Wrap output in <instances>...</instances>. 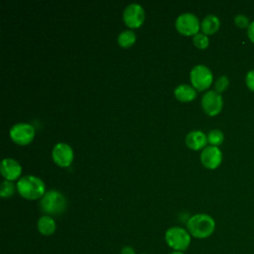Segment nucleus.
<instances>
[{
	"label": "nucleus",
	"instance_id": "f257e3e1",
	"mask_svg": "<svg viewBox=\"0 0 254 254\" xmlns=\"http://www.w3.org/2000/svg\"><path fill=\"white\" fill-rule=\"evenodd\" d=\"M187 228L191 236L203 239L209 237L213 233L215 229V221L206 213H197L189 218Z\"/></svg>",
	"mask_w": 254,
	"mask_h": 254
},
{
	"label": "nucleus",
	"instance_id": "f03ea898",
	"mask_svg": "<svg viewBox=\"0 0 254 254\" xmlns=\"http://www.w3.org/2000/svg\"><path fill=\"white\" fill-rule=\"evenodd\" d=\"M16 190L21 196L29 200L42 198L46 192L44 182L40 178L32 175L22 177L17 182Z\"/></svg>",
	"mask_w": 254,
	"mask_h": 254
},
{
	"label": "nucleus",
	"instance_id": "7ed1b4c3",
	"mask_svg": "<svg viewBox=\"0 0 254 254\" xmlns=\"http://www.w3.org/2000/svg\"><path fill=\"white\" fill-rule=\"evenodd\" d=\"M65 196L55 190H50L45 192L40 200V208L46 215H60L66 208Z\"/></svg>",
	"mask_w": 254,
	"mask_h": 254
},
{
	"label": "nucleus",
	"instance_id": "20e7f679",
	"mask_svg": "<svg viewBox=\"0 0 254 254\" xmlns=\"http://www.w3.org/2000/svg\"><path fill=\"white\" fill-rule=\"evenodd\" d=\"M165 240L174 251L184 252L190 244V234L183 227L173 226L166 231Z\"/></svg>",
	"mask_w": 254,
	"mask_h": 254
},
{
	"label": "nucleus",
	"instance_id": "39448f33",
	"mask_svg": "<svg viewBox=\"0 0 254 254\" xmlns=\"http://www.w3.org/2000/svg\"><path fill=\"white\" fill-rule=\"evenodd\" d=\"M191 85L198 91L207 89L213 80L211 70L204 64L194 65L190 73Z\"/></svg>",
	"mask_w": 254,
	"mask_h": 254
},
{
	"label": "nucleus",
	"instance_id": "423d86ee",
	"mask_svg": "<svg viewBox=\"0 0 254 254\" xmlns=\"http://www.w3.org/2000/svg\"><path fill=\"white\" fill-rule=\"evenodd\" d=\"M175 26L178 32L185 36H195L198 34L200 23L194 14L187 12L178 16Z\"/></svg>",
	"mask_w": 254,
	"mask_h": 254
},
{
	"label": "nucleus",
	"instance_id": "0eeeda50",
	"mask_svg": "<svg viewBox=\"0 0 254 254\" xmlns=\"http://www.w3.org/2000/svg\"><path fill=\"white\" fill-rule=\"evenodd\" d=\"M35 128L32 124L20 122L14 124L10 129V138L18 145H28L35 137Z\"/></svg>",
	"mask_w": 254,
	"mask_h": 254
},
{
	"label": "nucleus",
	"instance_id": "6e6552de",
	"mask_svg": "<svg viewBox=\"0 0 254 254\" xmlns=\"http://www.w3.org/2000/svg\"><path fill=\"white\" fill-rule=\"evenodd\" d=\"M222 106V96L215 90H208L201 97V107L209 116L217 115L221 111Z\"/></svg>",
	"mask_w": 254,
	"mask_h": 254
},
{
	"label": "nucleus",
	"instance_id": "1a4fd4ad",
	"mask_svg": "<svg viewBox=\"0 0 254 254\" xmlns=\"http://www.w3.org/2000/svg\"><path fill=\"white\" fill-rule=\"evenodd\" d=\"M145 20V11L138 3L129 4L123 11V21L130 28H139Z\"/></svg>",
	"mask_w": 254,
	"mask_h": 254
},
{
	"label": "nucleus",
	"instance_id": "9d476101",
	"mask_svg": "<svg viewBox=\"0 0 254 254\" xmlns=\"http://www.w3.org/2000/svg\"><path fill=\"white\" fill-rule=\"evenodd\" d=\"M52 157L60 167H68L73 161L72 148L66 143H58L53 148Z\"/></svg>",
	"mask_w": 254,
	"mask_h": 254
},
{
	"label": "nucleus",
	"instance_id": "9b49d317",
	"mask_svg": "<svg viewBox=\"0 0 254 254\" xmlns=\"http://www.w3.org/2000/svg\"><path fill=\"white\" fill-rule=\"evenodd\" d=\"M222 161V153L218 147L206 146L200 153L201 164L210 170L216 169Z\"/></svg>",
	"mask_w": 254,
	"mask_h": 254
},
{
	"label": "nucleus",
	"instance_id": "f8f14e48",
	"mask_svg": "<svg viewBox=\"0 0 254 254\" xmlns=\"http://www.w3.org/2000/svg\"><path fill=\"white\" fill-rule=\"evenodd\" d=\"M0 172L6 180L12 182L20 177L22 173V168L16 160L12 158H5L1 162Z\"/></svg>",
	"mask_w": 254,
	"mask_h": 254
},
{
	"label": "nucleus",
	"instance_id": "ddd939ff",
	"mask_svg": "<svg viewBox=\"0 0 254 254\" xmlns=\"http://www.w3.org/2000/svg\"><path fill=\"white\" fill-rule=\"evenodd\" d=\"M207 142V136L200 130H193L187 134L186 144L189 148L197 151L205 148Z\"/></svg>",
	"mask_w": 254,
	"mask_h": 254
},
{
	"label": "nucleus",
	"instance_id": "4468645a",
	"mask_svg": "<svg viewBox=\"0 0 254 254\" xmlns=\"http://www.w3.org/2000/svg\"><path fill=\"white\" fill-rule=\"evenodd\" d=\"M174 94L178 100L182 102H189L196 97V89L192 85L184 83L175 88Z\"/></svg>",
	"mask_w": 254,
	"mask_h": 254
},
{
	"label": "nucleus",
	"instance_id": "2eb2a0df",
	"mask_svg": "<svg viewBox=\"0 0 254 254\" xmlns=\"http://www.w3.org/2000/svg\"><path fill=\"white\" fill-rule=\"evenodd\" d=\"M37 227L41 234H43L45 236H50V235L54 234V232L56 231L57 225H56L55 219L52 216L43 215L39 218Z\"/></svg>",
	"mask_w": 254,
	"mask_h": 254
},
{
	"label": "nucleus",
	"instance_id": "dca6fc26",
	"mask_svg": "<svg viewBox=\"0 0 254 254\" xmlns=\"http://www.w3.org/2000/svg\"><path fill=\"white\" fill-rule=\"evenodd\" d=\"M219 27H220V21L218 17L212 14L205 16L200 23V29L202 33L205 34L206 36L212 35L215 32H217Z\"/></svg>",
	"mask_w": 254,
	"mask_h": 254
},
{
	"label": "nucleus",
	"instance_id": "f3484780",
	"mask_svg": "<svg viewBox=\"0 0 254 254\" xmlns=\"http://www.w3.org/2000/svg\"><path fill=\"white\" fill-rule=\"evenodd\" d=\"M117 42L119 44L120 47L127 49L130 48L131 46L134 45V43L136 42V35L133 31L131 30H125L122 31L117 38Z\"/></svg>",
	"mask_w": 254,
	"mask_h": 254
},
{
	"label": "nucleus",
	"instance_id": "a211bd4d",
	"mask_svg": "<svg viewBox=\"0 0 254 254\" xmlns=\"http://www.w3.org/2000/svg\"><path fill=\"white\" fill-rule=\"evenodd\" d=\"M223 140H224V135L222 131L218 129H212L207 134V142L210 144V146L218 147L219 145L222 144Z\"/></svg>",
	"mask_w": 254,
	"mask_h": 254
},
{
	"label": "nucleus",
	"instance_id": "6ab92c4d",
	"mask_svg": "<svg viewBox=\"0 0 254 254\" xmlns=\"http://www.w3.org/2000/svg\"><path fill=\"white\" fill-rule=\"evenodd\" d=\"M15 192V185L8 180H5L1 183V187H0V195L1 197L5 198V197H10L14 194Z\"/></svg>",
	"mask_w": 254,
	"mask_h": 254
},
{
	"label": "nucleus",
	"instance_id": "aec40b11",
	"mask_svg": "<svg viewBox=\"0 0 254 254\" xmlns=\"http://www.w3.org/2000/svg\"><path fill=\"white\" fill-rule=\"evenodd\" d=\"M192 41H193L194 46L197 49H200V50L206 49L208 47V45H209L208 37L205 34H203V33H198L195 36H193Z\"/></svg>",
	"mask_w": 254,
	"mask_h": 254
},
{
	"label": "nucleus",
	"instance_id": "412c9836",
	"mask_svg": "<svg viewBox=\"0 0 254 254\" xmlns=\"http://www.w3.org/2000/svg\"><path fill=\"white\" fill-rule=\"evenodd\" d=\"M228 84H229V79L226 75H221L219 76L216 80H215V83H214V90L217 91L218 93L224 91L227 87H228Z\"/></svg>",
	"mask_w": 254,
	"mask_h": 254
},
{
	"label": "nucleus",
	"instance_id": "4be33fe9",
	"mask_svg": "<svg viewBox=\"0 0 254 254\" xmlns=\"http://www.w3.org/2000/svg\"><path fill=\"white\" fill-rule=\"evenodd\" d=\"M234 22H235L236 26H238L239 28H248V26L250 25L248 17L243 15V14L236 15L234 17Z\"/></svg>",
	"mask_w": 254,
	"mask_h": 254
},
{
	"label": "nucleus",
	"instance_id": "5701e85b",
	"mask_svg": "<svg viewBox=\"0 0 254 254\" xmlns=\"http://www.w3.org/2000/svg\"><path fill=\"white\" fill-rule=\"evenodd\" d=\"M245 83L250 90L254 91V69H251L246 73Z\"/></svg>",
	"mask_w": 254,
	"mask_h": 254
},
{
	"label": "nucleus",
	"instance_id": "b1692460",
	"mask_svg": "<svg viewBox=\"0 0 254 254\" xmlns=\"http://www.w3.org/2000/svg\"><path fill=\"white\" fill-rule=\"evenodd\" d=\"M247 36L250 39V41L254 43V21H252L247 28Z\"/></svg>",
	"mask_w": 254,
	"mask_h": 254
},
{
	"label": "nucleus",
	"instance_id": "393cba45",
	"mask_svg": "<svg viewBox=\"0 0 254 254\" xmlns=\"http://www.w3.org/2000/svg\"><path fill=\"white\" fill-rule=\"evenodd\" d=\"M121 254H136V253H135V250H134L133 247H131V246H124L121 249Z\"/></svg>",
	"mask_w": 254,
	"mask_h": 254
},
{
	"label": "nucleus",
	"instance_id": "a878e982",
	"mask_svg": "<svg viewBox=\"0 0 254 254\" xmlns=\"http://www.w3.org/2000/svg\"><path fill=\"white\" fill-rule=\"evenodd\" d=\"M170 254H184V252H182V251H173Z\"/></svg>",
	"mask_w": 254,
	"mask_h": 254
},
{
	"label": "nucleus",
	"instance_id": "bb28decb",
	"mask_svg": "<svg viewBox=\"0 0 254 254\" xmlns=\"http://www.w3.org/2000/svg\"><path fill=\"white\" fill-rule=\"evenodd\" d=\"M144 254H147V253H144Z\"/></svg>",
	"mask_w": 254,
	"mask_h": 254
}]
</instances>
